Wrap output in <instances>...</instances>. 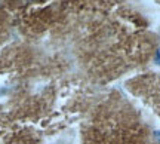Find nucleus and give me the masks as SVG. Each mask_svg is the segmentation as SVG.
<instances>
[{"label": "nucleus", "instance_id": "nucleus-1", "mask_svg": "<svg viewBox=\"0 0 160 144\" xmlns=\"http://www.w3.org/2000/svg\"><path fill=\"white\" fill-rule=\"evenodd\" d=\"M154 61H156V63H157V64H160V51H157V52H156Z\"/></svg>", "mask_w": 160, "mask_h": 144}, {"label": "nucleus", "instance_id": "nucleus-2", "mask_svg": "<svg viewBox=\"0 0 160 144\" xmlns=\"http://www.w3.org/2000/svg\"><path fill=\"white\" fill-rule=\"evenodd\" d=\"M154 138L160 143V131H156V132H154Z\"/></svg>", "mask_w": 160, "mask_h": 144}]
</instances>
